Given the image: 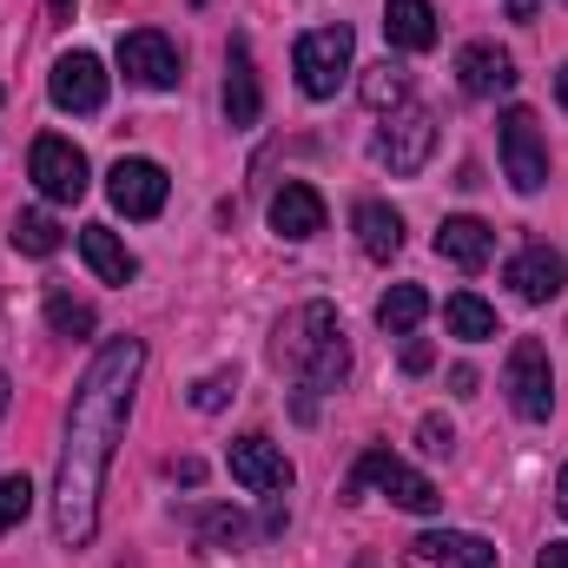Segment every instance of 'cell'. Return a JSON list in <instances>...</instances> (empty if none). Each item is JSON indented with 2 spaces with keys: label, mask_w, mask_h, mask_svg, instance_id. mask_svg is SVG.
Instances as JSON below:
<instances>
[{
  "label": "cell",
  "mask_w": 568,
  "mask_h": 568,
  "mask_svg": "<svg viewBox=\"0 0 568 568\" xmlns=\"http://www.w3.org/2000/svg\"><path fill=\"white\" fill-rule=\"evenodd\" d=\"M140 371H145V344L113 337V344H100V357L73 384L67 443H60V469H53V536H60V549H87L93 529H100L106 469H113V449H120L126 417H133Z\"/></svg>",
  "instance_id": "obj_1"
},
{
  "label": "cell",
  "mask_w": 568,
  "mask_h": 568,
  "mask_svg": "<svg viewBox=\"0 0 568 568\" xmlns=\"http://www.w3.org/2000/svg\"><path fill=\"white\" fill-rule=\"evenodd\" d=\"M278 364L304 384L297 397V417H311V397L317 390H337L344 371H351V344H344V324L331 304H297L278 324Z\"/></svg>",
  "instance_id": "obj_2"
},
{
  "label": "cell",
  "mask_w": 568,
  "mask_h": 568,
  "mask_svg": "<svg viewBox=\"0 0 568 568\" xmlns=\"http://www.w3.org/2000/svg\"><path fill=\"white\" fill-rule=\"evenodd\" d=\"M371 483H377L397 509H410V516H429V509L443 503V496H436V483H429V476H417L410 463H397L390 449H364V456H357V469H351V483H344V503H357Z\"/></svg>",
  "instance_id": "obj_3"
},
{
  "label": "cell",
  "mask_w": 568,
  "mask_h": 568,
  "mask_svg": "<svg viewBox=\"0 0 568 568\" xmlns=\"http://www.w3.org/2000/svg\"><path fill=\"white\" fill-rule=\"evenodd\" d=\"M351 53H357V33L351 27H311L297 47H291V67H297V87L311 100H331L351 73Z\"/></svg>",
  "instance_id": "obj_4"
},
{
  "label": "cell",
  "mask_w": 568,
  "mask_h": 568,
  "mask_svg": "<svg viewBox=\"0 0 568 568\" xmlns=\"http://www.w3.org/2000/svg\"><path fill=\"white\" fill-rule=\"evenodd\" d=\"M503 390H509V404H516L523 424H542V417L556 410V371H549V351H542L536 337H516V344H509Z\"/></svg>",
  "instance_id": "obj_5"
},
{
  "label": "cell",
  "mask_w": 568,
  "mask_h": 568,
  "mask_svg": "<svg viewBox=\"0 0 568 568\" xmlns=\"http://www.w3.org/2000/svg\"><path fill=\"white\" fill-rule=\"evenodd\" d=\"M503 172L523 199H536L549 185V140H542V120L529 106H509L503 113Z\"/></svg>",
  "instance_id": "obj_6"
},
{
  "label": "cell",
  "mask_w": 568,
  "mask_h": 568,
  "mask_svg": "<svg viewBox=\"0 0 568 568\" xmlns=\"http://www.w3.org/2000/svg\"><path fill=\"white\" fill-rule=\"evenodd\" d=\"M27 179L40 185V199L47 205H73V199H87V152L73 140H60V133H47V140H33L27 152Z\"/></svg>",
  "instance_id": "obj_7"
},
{
  "label": "cell",
  "mask_w": 568,
  "mask_h": 568,
  "mask_svg": "<svg viewBox=\"0 0 568 568\" xmlns=\"http://www.w3.org/2000/svg\"><path fill=\"white\" fill-rule=\"evenodd\" d=\"M429 152H436V120H429L424 106H390V120L377 133V165H390L397 179H410V172L429 165Z\"/></svg>",
  "instance_id": "obj_8"
},
{
  "label": "cell",
  "mask_w": 568,
  "mask_h": 568,
  "mask_svg": "<svg viewBox=\"0 0 568 568\" xmlns=\"http://www.w3.org/2000/svg\"><path fill=\"white\" fill-rule=\"evenodd\" d=\"M165 192H172V179H165V165H152V159H120V165L106 172V199H113V212H126V219H159V212H165Z\"/></svg>",
  "instance_id": "obj_9"
},
{
  "label": "cell",
  "mask_w": 568,
  "mask_h": 568,
  "mask_svg": "<svg viewBox=\"0 0 568 568\" xmlns=\"http://www.w3.org/2000/svg\"><path fill=\"white\" fill-rule=\"evenodd\" d=\"M47 93H53L60 113H100V106H106V67H100L93 53H60Z\"/></svg>",
  "instance_id": "obj_10"
},
{
  "label": "cell",
  "mask_w": 568,
  "mask_h": 568,
  "mask_svg": "<svg viewBox=\"0 0 568 568\" xmlns=\"http://www.w3.org/2000/svg\"><path fill=\"white\" fill-rule=\"evenodd\" d=\"M225 463H232V483H245L252 496H284L291 489V463H284V449L272 436H239L225 449Z\"/></svg>",
  "instance_id": "obj_11"
},
{
  "label": "cell",
  "mask_w": 568,
  "mask_h": 568,
  "mask_svg": "<svg viewBox=\"0 0 568 568\" xmlns=\"http://www.w3.org/2000/svg\"><path fill=\"white\" fill-rule=\"evenodd\" d=\"M120 73L152 87V93H165V87H179V47L159 27H140V33L120 40Z\"/></svg>",
  "instance_id": "obj_12"
},
{
  "label": "cell",
  "mask_w": 568,
  "mask_h": 568,
  "mask_svg": "<svg viewBox=\"0 0 568 568\" xmlns=\"http://www.w3.org/2000/svg\"><path fill=\"white\" fill-rule=\"evenodd\" d=\"M503 278H509V291L523 304H549V297H562V284H568V258L556 245H523Z\"/></svg>",
  "instance_id": "obj_13"
},
{
  "label": "cell",
  "mask_w": 568,
  "mask_h": 568,
  "mask_svg": "<svg viewBox=\"0 0 568 568\" xmlns=\"http://www.w3.org/2000/svg\"><path fill=\"white\" fill-rule=\"evenodd\" d=\"M456 87H463L469 100H496V93L516 87V60H509L496 40H469V47L456 53Z\"/></svg>",
  "instance_id": "obj_14"
},
{
  "label": "cell",
  "mask_w": 568,
  "mask_h": 568,
  "mask_svg": "<svg viewBox=\"0 0 568 568\" xmlns=\"http://www.w3.org/2000/svg\"><path fill=\"white\" fill-rule=\"evenodd\" d=\"M258 113H265V100H258L252 47H245V33H232V47H225V120L245 133V126H258Z\"/></svg>",
  "instance_id": "obj_15"
},
{
  "label": "cell",
  "mask_w": 568,
  "mask_h": 568,
  "mask_svg": "<svg viewBox=\"0 0 568 568\" xmlns=\"http://www.w3.org/2000/svg\"><path fill=\"white\" fill-rule=\"evenodd\" d=\"M436 258H449V265H463V272H483V265L496 258V232H489L483 219H443V225H436Z\"/></svg>",
  "instance_id": "obj_16"
},
{
  "label": "cell",
  "mask_w": 568,
  "mask_h": 568,
  "mask_svg": "<svg viewBox=\"0 0 568 568\" xmlns=\"http://www.w3.org/2000/svg\"><path fill=\"white\" fill-rule=\"evenodd\" d=\"M417 556L429 568H496V542H483L469 529H429V536H417Z\"/></svg>",
  "instance_id": "obj_17"
},
{
  "label": "cell",
  "mask_w": 568,
  "mask_h": 568,
  "mask_svg": "<svg viewBox=\"0 0 568 568\" xmlns=\"http://www.w3.org/2000/svg\"><path fill=\"white\" fill-rule=\"evenodd\" d=\"M272 232L291 239V245L317 239V232H324V199H317L311 185H284L278 199H272Z\"/></svg>",
  "instance_id": "obj_18"
},
{
  "label": "cell",
  "mask_w": 568,
  "mask_h": 568,
  "mask_svg": "<svg viewBox=\"0 0 568 568\" xmlns=\"http://www.w3.org/2000/svg\"><path fill=\"white\" fill-rule=\"evenodd\" d=\"M80 258L93 265V278H106V284H133L140 278V258L113 239V225H80Z\"/></svg>",
  "instance_id": "obj_19"
},
{
  "label": "cell",
  "mask_w": 568,
  "mask_h": 568,
  "mask_svg": "<svg viewBox=\"0 0 568 568\" xmlns=\"http://www.w3.org/2000/svg\"><path fill=\"white\" fill-rule=\"evenodd\" d=\"M384 33H390V47H404V53H429V47H436V7H429V0H390Z\"/></svg>",
  "instance_id": "obj_20"
},
{
  "label": "cell",
  "mask_w": 568,
  "mask_h": 568,
  "mask_svg": "<svg viewBox=\"0 0 568 568\" xmlns=\"http://www.w3.org/2000/svg\"><path fill=\"white\" fill-rule=\"evenodd\" d=\"M357 245H364L371 258H397V252H404V219H397L384 199H364V205H357Z\"/></svg>",
  "instance_id": "obj_21"
},
{
  "label": "cell",
  "mask_w": 568,
  "mask_h": 568,
  "mask_svg": "<svg viewBox=\"0 0 568 568\" xmlns=\"http://www.w3.org/2000/svg\"><path fill=\"white\" fill-rule=\"evenodd\" d=\"M424 317H429V291L424 284H390V291L377 297V324H384L390 337H410Z\"/></svg>",
  "instance_id": "obj_22"
},
{
  "label": "cell",
  "mask_w": 568,
  "mask_h": 568,
  "mask_svg": "<svg viewBox=\"0 0 568 568\" xmlns=\"http://www.w3.org/2000/svg\"><path fill=\"white\" fill-rule=\"evenodd\" d=\"M443 324H449V337H463V344H483V337H496V311H489L476 291H456V297L443 304Z\"/></svg>",
  "instance_id": "obj_23"
},
{
  "label": "cell",
  "mask_w": 568,
  "mask_h": 568,
  "mask_svg": "<svg viewBox=\"0 0 568 568\" xmlns=\"http://www.w3.org/2000/svg\"><path fill=\"white\" fill-rule=\"evenodd\" d=\"M364 106H377V113H390V106H404V93H410V73L404 67H390V60H377V67H364Z\"/></svg>",
  "instance_id": "obj_24"
},
{
  "label": "cell",
  "mask_w": 568,
  "mask_h": 568,
  "mask_svg": "<svg viewBox=\"0 0 568 568\" xmlns=\"http://www.w3.org/2000/svg\"><path fill=\"white\" fill-rule=\"evenodd\" d=\"M13 245H20L27 258H53V252H60V225H53V212H20V219H13Z\"/></svg>",
  "instance_id": "obj_25"
},
{
  "label": "cell",
  "mask_w": 568,
  "mask_h": 568,
  "mask_svg": "<svg viewBox=\"0 0 568 568\" xmlns=\"http://www.w3.org/2000/svg\"><path fill=\"white\" fill-rule=\"evenodd\" d=\"M47 324H53V337H87L93 331V304H80L67 291H47Z\"/></svg>",
  "instance_id": "obj_26"
},
{
  "label": "cell",
  "mask_w": 568,
  "mask_h": 568,
  "mask_svg": "<svg viewBox=\"0 0 568 568\" xmlns=\"http://www.w3.org/2000/svg\"><path fill=\"white\" fill-rule=\"evenodd\" d=\"M232 397H239V371H212V377H199V384L185 390V404H192V410H205V417H212V410H225Z\"/></svg>",
  "instance_id": "obj_27"
},
{
  "label": "cell",
  "mask_w": 568,
  "mask_h": 568,
  "mask_svg": "<svg viewBox=\"0 0 568 568\" xmlns=\"http://www.w3.org/2000/svg\"><path fill=\"white\" fill-rule=\"evenodd\" d=\"M27 516H33V483L27 476H0V529H13Z\"/></svg>",
  "instance_id": "obj_28"
},
{
  "label": "cell",
  "mask_w": 568,
  "mask_h": 568,
  "mask_svg": "<svg viewBox=\"0 0 568 568\" xmlns=\"http://www.w3.org/2000/svg\"><path fill=\"white\" fill-rule=\"evenodd\" d=\"M199 536H205L212 549H225V542L245 536V516H239V509H205V516H199Z\"/></svg>",
  "instance_id": "obj_29"
},
{
  "label": "cell",
  "mask_w": 568,
  "mask_h": 568,
  "mask_svg": "<svg viewBox=\"0 0 568 568\" xmlns=\"http://www.w3.org/2000/svg\"><path fill=\"white\" fill-rule=\"evenodd\" d=\"M417 443H424L429 456H449V443H456V429L443 424V417H424V424H417Z\"/></svg>",
  "instance_id": "obj_30"
},
{
  "label": "cell",
  "mask_w": 568,
  "mask_h": 568,
  "mask_svg": "<svg viewBox=\"0 0 568 568\" xmlns=\"http://www.w3.org/2000/svg\"><path fill=\"white\" fill-rule=\"evenodd\" d=\"M429 364H436V351H429L424 337H410V344H404V371L417 377V371H429Z\"/></svg>",
  "instance_id": "obj_31"
},
{
  "label": "cell",
  "mask_w": 568,
  "mask_h": 568,
  "mask_svg": "<svg viewBox=\"0 0 568 568\" xmlns=\"http://www.w3.org/2000/svg\"><path fill=\"white\" fill-rule=\"evenodd\" d=\"M449 390H456V397H476V371H469V364H456V371H449Z\"/></svg>",
  "instance_id": "obj_32"
},
{
  "label": "cell",
  "mask_w": 568,
  "mask_h": 568,
  "mask_svg": "<svg viewBox=\"0 0 568 568\" xmlns=\"http://www.w3.org/2000/svg\"><path fill=\"white\" fill-rule=\"evenodd\" d=\"M536 568H568V542H542V556H536Z\"/></svg>",
  "instance_id": "obj_33"
},
{
  "label": "cell",
  "mask_w": 568,
  "mask_h": 568,
  "mask_svg": "<svg viewBox=\"0 0 568 568\" xmlns=\"http://www.w3.org/2000/svg\"><path fill=\"white\" fill-rule=\"evenodd\" d=\"M172 476H179V483H185V489H192V483H199V476H205V463H199V456H185V463H172Z\"/></svg>",
  "instance_id": "obj_34"
},
{
  "label": "cell",
  "mask_w": 568,
  "mask_h": 568,
  "mask_svg": "<svg viewBox=\"0 0 568 568\" xmlns=\"http://www.w3.org/2000/svg\"><path fill=\"white\" fill-rule=\"evenodd\" d=\"M556 509L568 516V463H562V476H556Z\"/></svg>",
  "instance_id": "obj_35"
},
{
  "label": "cell",
  "mask_w": 568,
  "mask_h": 568,
  "mask_svg": "<svg viewBox=\"0 0 568 568\" xmlns=\"http://www.w3.org/2000/svg\"><path fill=\"white\" fill-rule=\"evenodd\" d=\"M536 7H542V0H509V13H516V20H529Z\"/></svg>",
  "instance_id": "obj_36"
},
{
  "label": "cell",
  "mask_w": 568,
  "mask_h": 568,
  "mask_svg": "<svg viewBox=\"0 0 568 568\" xmlns=\"http://www.w3.org/2000/svg\"><path fill=\"white\" fill-rule=\"evenodd\" d=\"M47 7H53V13H60V20H73V0H47Z\"/></svg>",
  "instance_id": "obj_37"
},
{
  "label": "cell",
  "mask_w": 568,
  "mask_h": 568,
  "mask_svg": "<svg viewBox=\"0 0 568 568\" xmlns=\"http://www.w3.org/2000/svg\"><path fill=\"white\" fill-rule=\"evenodd\" d=\"M556 100H562V106H568V67H562V73H556Z\"/></svg>",
  "instance_id": "obj_38"
},
{
  "label": "cell",
  "mask_w": 568,
  "mask_h": 568,
  "mask_svg": "<svg viewBox=\"0 0 568 568\" xmlns=\"http://www.w3.org/2000/svg\"><path fill=\"white\" fill-rule=\"evenodd\" d=\"M0 417H7V371H0Z\"/></svg>",
  "instance_id": "obj_39"
},
{
  "label": "cell",
  "mask_w": 568,
  "mask_h": 568,
  "mask_svg": "<svg viewBox=\"0 0 568 568\" xmlns=\"http://www.w3.org/2000/svg\"><path fill=\"white\" fill-rule=\"evenodd\" d=\"M357 568H377V562H371V556H364V562H357Z\"/></svg>",
  "instance_id": "obj_40"
}]
</instances>
